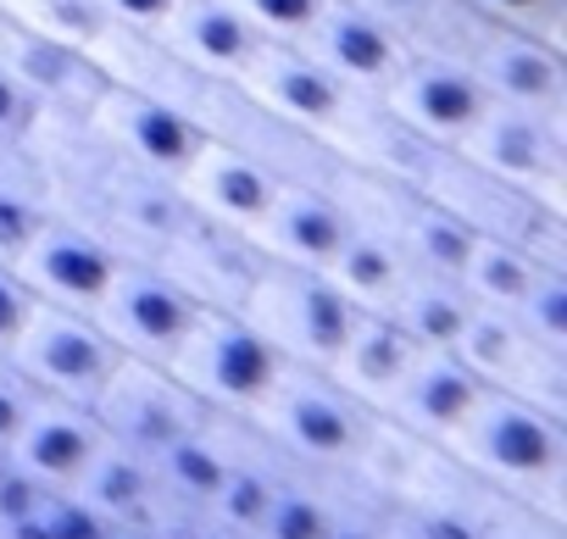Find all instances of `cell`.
<instances>
[{
  "label": "cell",
  "instance_id": "obj_1",
  "mask_svg": "<svg viewBox=\"0 0 567 539\" xmlns=\"http://www.w3.org/2000/svg\"><path fill=\"white\" fill-rule=\"evenodd\" d=\"M440 450L489 495L517 500L528 517L567 528V423L523 406L506 390H478Z\"/></svg>",
  "mask_w": 567,
  "mask_h": 539
},
{
  "label": "cell",
  "instance_id": "obj_2",
  "mask_svg": "<svg viewBox=\"0 0 567 539\" xmlns=\"http://www.w3.org/2000/svg\"><path fill=\"white\" fill-rule=\"evenodd\" d=\"M239 423L290 473L346 484V473L357 467V456H362V445H368L379 417L368 406H357L329 373L284 362V373L272 379L261 406L250 417H239Z\"/></svg>",
  "mask_w": 567,
  "mask_h": 539
},
{
  "label": "cell",
  "instance_id": "obj_3",
  "mask_svg": "<svg viewBox=\"0 0 567 539\" xmlns=\"http://www.w3.org/2000/svg\"><path fill=\"white\" fill-rule=\"evenodd\" d=\"M267 345L278 362L290 367H318L329 373V362L340 356L357 307L329 284V273L318 267H284V261H261L256 284L245 290V301L234 307Z\"/></svg>",
  "mask_w": 567,
  "mask_h": 539
},
{
  "label": "cell",
  "instance_id": "obj_4",
  "mask_svg": "<svg viewBox=\"0 0 567 539\" xmlns=\"http://www.w3.org/2000/svg\"><path fill=\"white\" fill-rule=\"evenodd\" d=\"M167 373L212 417H250L261 406V395L272 390V379L284 373V362L272 356V345L239 312L200 307L195 323H189V334L167 356Z\"/></svg>",
  "mask_w": 567,
  "mask_h": 539
},
{
  "label": "cell",
  "instance_id": "obj_5",
  "mask_svg": "<svg viewBox=\"0 0 567 539\" xmlns=\"http://www.w3.org/2000/svg\"><path fill=\"white\" fill-rule=\"evenodd\" d=\"M456 156L523 189L534 206L567 217V112H523L489 101L473 134L456 145Z\"/></svg>",
  "mask_w": 567,
  "mask_h": 539
},
{
  "label": "cell",
  "instance_id": "obj_6",
  "mask_svg": "<svg viewBox=\"0 0 567 539\" xmlns=\"http://www.w3.org/2000/svg\"><path fill=\"white\" fill-rule=\"evenodd\" d=\"M7 362L40 395L73 401V406H95V395L106 390V379L123 362V351L106 340V329L90 312H68V307L34 301V312L23 318L18 340L7 345Z\"/></svg>",
  "mask_w": 567,
  "mask_h": 539
},
{
  "label": "cell",
  "instance_id": "obj_7",
  "mask_svg": "<svg viewBox=\"0 0 567 539\" xmlns=\"http://www.w3.org/2000/svg\"><path fill=\"white\" fill-rule=\"evenodd\" d=\"M84 123L112 156H123L128 167H140L151 178H173V184L206 139V128L184 106H173V101H162L151 90L117 84V79H106V90L95 95Z\"/></svg>",
  "mask_w": 567,
  "mask_h": 539
},
{
  "label": "cell",
  "instance_id": "obj_8",
  "mask_svg": "<svg viewBox=\"0 0 567 539\" xmlns=\"http://www.w3.org/2000/svg\"><path fill=\"white\" fill-rule=\"evenodd\" d=\"M117 267H123V250L95 222L51 206V217L40 222L29 250L18 256V279L29 284L34 301H51L68 312H95L106 284L117 279Z\"/></svg>",
  "mask_w": 567,
  "mask_h": 539
},
{
  "label": "cell",
  "instance_id": "obj_9",
  "mask_svg": "<svg viewBox=\"0 0 567 539\" xmlns=\"http://www.w3.org/2000/svg\"><path fill=\"white\" fill-rule=\"evenodd\" d=\"M195 312H200V301H189L156 261L123 256L117 279L106 284V296H101V307H95L90 318L106 329V340H112L123 356L167 367V356H173L178 340L189 334Z\"/></svg>",
  "mask_w": 567,
  "mask_h": 539
},
{
  "label": "cell",
  "instance_id": "obj_10",
  "mask_svg": "<svg viewBox=\"0 0 567 539\" xmlns=\"http://www.w3.org/2000/svg\"><path fill=\"white\" fill-rule=\"evenodd\" d=\"M234 90H239L250 106H261L267 117L290 123V128H301V134H312V139H329L334 123L346 117L351 95H357V90H346L312 51H301L296 40H261V45L250 51V62L239 68Z\"/></svg>",
  "mask_w": 567,
  "mask_h": 539
},
{
  "label": "cell",
  "instance_id": "obj_11",
  "mask_svg": "<svg viewBox=\"0 0 567 539\" xmlns=\"http://www.w3.org/2000/svg\"><path fill=\"white\" fill-rule=\"evenodd\" d=\"M90 412L101 417L106 439L140 450L145 462L162 456L173 439L195 434V428L212 417V412H206V406H200V401H195L167 367H156V362H134V356H123V362L112 367V379H106V390L95 395Z\"/></svg>",
  "mask_w": 567,
  "mask_h": 539
},
{
  "label": "cell",
  "instance_id": "obj_12",
  "mask_svg": "<svg viewBox=\"0 0 567 539\" xmlns=\"http://www.w3.org/2000/svg\"><path fill=\"white\" fill-rule=\"evenodd\" d=\"M379 101L417 139H429L434 151H456L473 134V123L484 117V106H489V95L473 79V68L456 62V56H440V51H412L401 62V73L379 90Z\"/></svg>",
  "mask_w": 567,
  "mask_h": 539
},
{
  "label": "cell",
  "instance_id": "obj_13",
  "mask_svg": "<svg viewBox=\"0 0 567 539\" xmlns=\"http://www.w3.org/2000/svg\"><path fill=\"white\" fill-rule=\"evenodd\" d=\"M462 62L473 68L484 95L501 101V106L567 112V51L539 40V34H523V29H506V23L484 18V29L473 34Z\"/></svg>",
  "mask_w": 567,
  "mask_h": 539
},
{
  "label": "cell",
  "instance_id": "obj_14",
  "mask_svg": "<svg viewBox=\"0 0 567 539\" xmlns=\"http://www.w3.org/2000/svg\"><path fill=\"white\" fill-rule=\"evenodd\" d=\"M0 73L40 106V117H84L106 90V73L90 51L34 34L7 12H0Z\"/></svg>",
  "mask_w": 567,
  "mask_h": 539
},
{
  "label": "cell",
  "instance_id": "obj_15",
  "mask_svg": "<svg viewBox=\"0 0 567 539\" xmlns=\"http://www.w3.org/2000/svg\"><path fill=\"white\" fill-rule=\"evenodd\" d=\"M296 45L312 51L357 95H379L401 73V62L412 56V45L384 18H373L368 7H357V0H323V12L312 18V29Z\"/></svg>",
  "mask_w": 567,
  "mask_h": 539
},
{
  "label": "cell",
  "instance_id": "obj_16",
  "mask_svg": "<svg viewBox=\"0 0 567 539\" xmlns=\"http://www.w3.org/2000/svg\"><path fill=\"white\" fill-rule=\"evenodd\" d=\"M351 234V211L340 206V195L318 178H278L272 206L261 211V222L250 228V245L261 250V261H284V267H329V256L346 245Z\"/></svg>",
  "mask_w": 567,
  "mask_h": 539
},
{
  "label": "cell",
  "instance_id": "obj_17",
  "mask_svg": "<svg viewBox=\"0 0 567 539\" xmlns=\"http://www.w3.org/2000/svg\"><path fill=\"white\" fill-rule=\"evenodd\" d=\"M162 273L200 307H223L234 312L245 301V290L256 284L261 273V250L250 245V234H234V228H217L206 217H189L162 256H151Z\"/></svg>",
  "mask_w": 567,
  "mask_h": 539
},
{
  "label": "cell",
  "instance_id": "obj_18",
  "mask_svg": "<svg viewBox=\"0 0 567 539\" xmlns=\"http://www.w3.org/2000/svg\"><path fill=\"white\" fill-rule=\"evenodd\" d=\"M178 195L195 217H206L217 228H234V234H250L261 222V211L272 206V195H278V173L261 167L250 151L206 134L200 151L189 156V167L178 173Z\"/></svg>",
  "mask_w": 567,
  "mask_h": 539
},
{
  "label": "cell",
  "instance_id": "obj_19",
  "mask_svg": "<svg viewBox=\"0 0 567 539\" xmlns=\"http://www.w3.org/2000/svg\"><path fill=\"white\" fill-rule=\"evenodd\" d=\"M434 206H445L451 217H462L473 234H484V239H523L539 217H545V206H534L523 189H512V184H501V178H489L484 167H473L467 156H456V151H440L434 162H429V173H423V184H417ZM561 217V211H556Z\"/></svg>",
  "mask_w": 567,
  "mask_h": 539
},
{
  "label": "cell",
  "instance_id": "obj_20",
  "mask_svg": "<svg viewBox=\"0 0 567 539\" xmlns=\"http://www.w3.org/2000/svg\"><path fill=\"white\" fill-rule=\"evenodd\" d=\"M151 40L178 56L189 73L200 79H239V68L250 62V51L261 45V34L239 18L234 0H173L167 18L151 29Z\"/></svg>",
  "mask_w": 567,
  "mask_h": 539
},
{
  "label": "cell",
  "instance_id": "obj_21",
  "mask_svg": "<svg viewBox=\"0 0 567 539\" xmlns=\"http://www.w3.org/2000/svg\"><path fill=\"white\" fill-rule=\"evenodd\" d=\"M106 445V428L90 406L73 401H40L29 428L12 439L7 467H18L23 478H34L40 489H73V478L95 462V450Z\"/></svg>",
  "mask_w": 567,
  "mask_h": 539
},
{
  "label": "cell",
  "instance_id": "obj_22",
  "mask_svg": "<svg viewBox=\"0 0 567 539\" xmlns=\"http://www.w3.org/2000/svg\"><path fill=\"white\" fill-rule=\"evenodd\" d=\"M346 167H362V173H373V178H395V184H423V173H429V162L440 156L429 139H417L379 95H351V106H346V117L334 123V134L323 139Z\"/></svg>",
  "mask_w": 567,
  "mask_h": 539
},
{
  "label": "cell",
  "instance_id": "obj_23",
  "mask_svg": "<svg viewBox=\"0 0 567 539\" xmlns=\"http://www.w3.org/2000/svg\"><path fill=\"white\" fill-rule=\"evenodd\" d=\"M417 351H423V345H417L395 318H384V312H357V323H351L340 356L329 362V379H334L357 406H368V412L379 417V412L390 406V395L401 390V379L412 373Z\"/></svg>",
  "mask_w": 567,
  "mask_h": 539
},
{
  "label": "cell",
  "instance_id": "obj_24",
  "mask_svg": "<svg viewBox=\"0 0 567 539\" xmlns=\"http://www.w3.org/2000/svg\"><path fill=\"white\" fill-rule=\"evenodd\" d=\"M478 390H484V384L456 362V351L423 345L417 362H412V373L401 379V390L390 395V406H384L379 417H390L395 428H406V434L440 445V439L462 423V412L478 401Z\"/></svg>",
  "mask_w": 567,
  "mask_h": 539
},
{
  "label": "cell",
  "instance_id": "obj_25",
  "mask_svg": "<svg viewBox=\"0 0 567 539\" xmlns=\"http://www.w3.org/2000/svg\"><path fill=\"white\" fill-rule=\"evenodd\" d=\"M245 445V423L239 417H206L195 434L173 439L162 456H151V473H156V495L184 506V511H206L217 484L228 478L234 456Z\"/></svg>",
  "mask_w": 567,
  "mask_h": 539
},
{
  "label": "cell",
  "instance_id": "obj_26",
  "mask_svg": "<svg viewBox=\"0 0 567 539\" xmlns=\"http://www.w3.org/2000/svg\"><path fill=\"white\" fill-rule=\"evenodd\" d=\"M62 495H73L84 511H95L101 522H140L145 511H151V500H156V473H151V462L140 456V450H128V445H117V439H106L101 450H95V462L73 478V489H62Z\"/></svg>",
  "mask_w": 567,
  "mask_h": 539
},
{
  "label": "cell",
  "instance_id": "obj_27",
  "mask_svg": "<svg viewBox=\"0 0 567 539\" xmlns=\"http://www.w3.org/2000/svg\"><path fill=\"white\" fill-rule=\"evenodd\" d=\"M323 273H329V284H334L357 312H384V307L395 301L401 279H406V256L395 250V239H390V234L351 222L346 245L329 256Z\"/></svg>",
  "mask_w": 567,
  "mask_h": 539
},
{
  "label": "cell",
  "instance_id": "obj_28",
  "mask_svg": "<svg viewBox=\"0 0 567 539\" xmlns=\"http://www.w3.org/2000/svg\"><path fill=\"white\" fill-rule=\"evenodd\" d=\"M395 250L406 256V267H417V273H440V279H462V261L473 250V228L462 217H451L445 206H434L423 189H412V200L401 206L395 228H390Z\"/></svg>",
  "mask_w": 567,
  "mask_h": 539
},
{
  "label": "cell",
  "instance_id": "obj_29",
  "mask_svg": "<svg viewBox=\"0 0 567 539\" xmlns=\"http://www.w3.org/2000/svg\"><path fill=\"white\" fill-rule=\"evenodd\" d=\"M467 312H473V296H467L456 279L417 273V267H406V279H401L395 301L384 307V318H395L417 345H451L456 329L467 323Z\"/></svg>",
  "mask_w": 567,
  "mask_h": 539
},
{
  "label": "cell",
  "instance_id": "obj_30",
  "mask_svg": "<svg viewBox=\"0 0 567 539\" xmlns=\"http://www.w3.org/2000/svg\"><path fill=\"white\" fill-rule=\"evenodd\" d=\"M340 500L346 489L329 484V478H307V473H284L256 539H323L340 517Z\"/></svg>",
  "mask_w": 567,
  "mask_h": 539
},
{
  "label": "cell",
  "instance_id": "obj_31",
  "mask_svg": "<svg viewBox=\"0 0 567 539\" xmlns=\"http://www.w3.org/2000/svg\"><path fill=\"white\" fill-rule=\"evenodd\" d=\"M445 351H456V362H462L484 390H495V384L517 367V356L528 351V334L512 323V312H501V307H478V301H473L467 323L456 329V340H451Z\"/></svg>",
  "mask_w": 567,
  "mask_h": 539
},
{
  "label": "cell",
  "instance_id": "obj_32",
  "mask_svg": "<svg viewBox=\"0 0 567 539\" xmlns=\"http://www.w3.org/2000/svg\"><path fill=\"white\" fill-rule=\"evenodd\" d=\"M534 273H539V261L523 250V245H512V239H473V250H467V261H462V290L478 301V307H501V312H512L517 301H523V290L534 284Z\"/></svg>",
  "mask_w": 567,
  "mask_h": 539
},
{
  "label": "cell",
  "instance_id": "obj_33",
  "mask_svg": "<svg viewBox=\"0 0 567 539\" xmlns=\"http://www.w3.org/2000/svg\"><path fill=\"white\" fill-rule=\"evenodd\" d=\"M0 12L18 18V23L34 29V34H51V40H62V45H79V51H90V56H95V45L112 34V23L101 18L95 0H0Z\"/></svg>",
  "mask_w": 567,
  "mask_h": 539
},
{
  "label": "cell",
  "instance_id": "obj_34",
  "mask_svg": "<svg viewBox=\"0 0 567 539\" xmlns=\"http://www.w3.org/2000/svg\"><path fill=\"white\" fill-rule=\"evenodd\" d=\"M495 390H506V395H517L523 406H534V412L567 423V351H545V345L528 340V351L517 356V367H512Z\"/></svg>",
  "mask_w": 567,
  "mask_h": 539
},
{
  "label": "cell",
  "instance_id": "obj_35",
  "mask_svg": "<svg viewBox=\"0 0 567 539\" xmlns=\"http://www.w3.org/2000/svg\"><path fill=\"white\" fill-rule=\"evenodd\" d=\"M512 323L545 345V351H567V273H550V267H539L534 284L523 290V301L512 307Z\"/></svg>",
  "mask_w": 567,
  "mask_h": 539
},
{
  "label": "cell",
  "instance_id": "obj_36",
  "mask_svg": "<svg viewBox=\"0 0 567 539\" xmlns=\"http://www.w3.org/2000/svg\"><path fill=\"white\" fill-rule=\"evenodd\" d=\"M467 7L478 18H489V23L539 34V40H550V45L567 51V0H467Z\"/></svg>",
  "mask_w": 567,
  "mask_h": 539
},
{
  "label": "cell",
  "instance_id": "obj_37",
  "mask_svg": "<svg viewBox=\"0 0 567 539\" xmlns=\"http://www.w3.org/2000/svg\"><path fill=\"white\" fill-rule=\"evenodd\" d=\"M51 217V200L45 195H29V189H0V261L18 267V256L29 250V239L40 234V222Z\"/></svg>",
  "mask_w": 567,
  "mask_h": 539
},
{
  "label": "cell",
  "instance_id": "obj_38",
  "mask_svg": "<svg viewBox=\"0 0 567 539\" xmlns=\"http://www.w3.org/2000/svg\"><path fill=\"white\" fill-rule=\"evenodd\" d=\"M234 7L261 40H301L323 12V0H234Z\"/></svg>",
  "mask_w": 567,
  "mask_h": 539
},
{
  "label": "cell",
  "instance_id": "obj_39",
  "mask_svg": "<svg viewBox=\"0 0 567 539\" xmlns=\"http://www.w3.org/2000/svg\"><path fill=\"white\" fill-rule=\"evenodd\" d=\"M45 395L7 362V356H0V456H7L12 450V439L29 428V417H34V406H40Z\"/></svg>",
  "mask_w": 567,
  "mask_h": 539
},
{
  "label": "cell",
  "instance_id": "obj_40",
  "mask_svg": "<svg viewBox=\"0 0 567 539\" xmlns=\"http://www.w3.org/2000/svg\"><path fill=\"white\" fill-rule=\"evenodd\" d=\"M29 312H34L29 284L18 279V267L0 261V356H7V345L18 340V329H23V318H29Z\"/></svg>",
  "mask_w": 567,
  "mask_h": 539
},
{
  "label": "cell",
  "instance_id": "obj_41",
  "mask_svg": "<svg viewBox=\"0 0 567 539\" xmlns=\"http://www.w3.org/2000/svg\"><path fill=\"white\" fill-rule=\"evenodd\" d=\"M95 7H101V18H106L112 29L151 34V29L167 18V7H173V0H95Z\"/></svg>",
  "mask_w": 567,
  "mask_h": 539
},
{
  "label": "cell",
  "instance_id": "obj_42",
  "mask_svg": "<svg viewBox=\"0 0 567 539\" xmlns=\"http://www.w3.org/2000/svg\"><path fill=\"white\" fill-rule=\"evenodd\" d=\"M40 128V106L0 73V139H29Z\"/></svg>",
  "mask_w": 567,
  "mask_h": 539
},
{
  "label": "cell",
  "instance_id": "obj_43",
  "mask_svg": "<svg viewBox=\"0 0 567 539\" xmlns=\"http://www.w3.org/2000/svg\"><path fill=\"white\" fill-rule=\"evenodd\" d=\"M323 539H390V528H384V511H379V506L346 495V500H340V517H334V528H329Z\"/></svg>",
  "mask_w": 567,
  "mask_h": 539
},
{
  "label": "cell",
  "instance_id": "obj_44",
  "mask_svg": "<svg viewBox=\"0 0 567 539\" xmlns=\"http://www.w3.org/2000/svg\"><path fill=\"white\" fill-rule=\"evenodd\" d=\"M101 539H156V533H151L145 522H112V528H106Z\"/></svg>",
  "mask_w": 567,
  "mask_h": 539
},
{
  "label": "cell",
  "instance_id": "obj_45",
  "mask_svg": "<svg viewBox=\"0 0 567 539\" xmlns=\"http://www.w3.org/2000/svg\"><path fill=\"white\" fill-rule=\"evenodd\" d=\"M0 467H7V456H0Z\"/></svg>",
  "mask_w": 567,
  "mask_h": 539
}]
</instances>
